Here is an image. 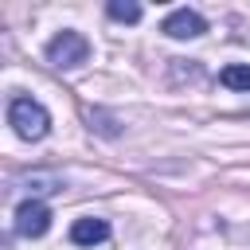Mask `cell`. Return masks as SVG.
Segmentation results:
<instances>
[{
    "instance_id": "1",
    "label": "cell",
    "mask_w": 250,
    "mask_h": 250,
    "mask_svg": "<svg viewBox=\"0 0 250 250\" xmlns=\"http://www.w3.org/2000/svg\"><path fill=\"white\" fill-rule=\"evenodd\" d=\"M8 125L16 129L20 141H43L51 129V113L35 102V98H12L8 105Z\"/></svg>"
},
{
    "instance_id": "2",
    "label": "cell",
    "mask_w": 250,
    "mask_h": 250,
    "mask_svg": "<svg viewBox=\"0 0 250 250\" xmlns=\"http://www.w3.org/2000/svg\"><path fill=\"white\" fill-rule=\"evenodd\" d=\"M90 59V43H86V35H78V31H59L51 43H47V62L55 66V70H74V66H82Z\"/></svg>"
},
{
    "instance_id": "3",
    "label": "cell",
    "mask_w": 250,
    "mask_h": 250,
    "mask_svg": "<svg viewBox=\"0 0 250 250\" xmlns=\"http://www.w3.org/2000/svg\"><path fill=\"white\" fill-rule=\"evenodd\" d=\"M47 227H51V211H47V203H39V199H23V203L16 207V234H23V238H39V234H47Z\"/></svg>"
},
{
    "instance_id": "4",
    "label": "cell",
    "mask_w": 250,
    "mask_h": 250,
    "mask_svg": "<svg viewBox=\"0 0 250 250\" xmlns=\"http://www.w3.org/2000/svg\"><path fill=\"white\" fill-rule=\"evenodd\" d=\"M160 31H164L168 39H195V35L207 31V20H203L199 12H191V8H176V12L164 16Z\"/></svg>"
},
{
    "instance_id": "5",
    "label": "cell",
    "mask_w": 250,
    "mask_h": 250,
    "mask_svg": "<svg viewBox=\"0 0 250 250\" xmlns=\"http://www.w3.org/2000/svg\"><path fill=\"white\" fill-rule=\"evenodd\" d=\"M109 238V223L105 219H94V215H82L70 223V242L74 246H98Z\"/></svg>"
},
{
    "instance_id": "6",
    "label": "cell",
    "mask_w": 250,
    "mask_h": 250,
    "mask_svg": "<svg viewBox=\"0 0 250 250\" xmlns=\"http://www.w3.org/2000/svg\"><path fill=\"white\" fill-rule=\"evenodd\" d=\"M219 82L227 90H250V62H227L219 70Z\"/></svg>"
},
{
    "instance_id": "7",
    "label": "cell",
    "mask_w": 250,
    "mask_h": 250,
    "mask_svg": "<svg viewBox=\"0 0 250 250\" xmlns=\"http://www.w3.org/2000/svg\"><path fill=\"white\" fill-rule=\"evenodd\" d=\"M105 12H109V20H117V23H137V20H141V4H133V0H109Z\"/></svg>"
},
{
    "instance_id": "8",
    "label": "cell",
    "mask_w": 250,
    "mask_h": 250,
    "mask_svg": "<svg viewBox=\"0 0 250 250\" xmlns=\"http://www.w3.org/2000/svg\"><path fill=\"white\" fill-rule=\"evenodd\" d=\"M27 191L31 195H51V191H62V180L55 172H35V176H27Z\"/></svg>"
},
{
    "instance_id": "9",
    "label": "cell",
    "mask_w": 250,
    "mask_h": 250,
    "mask_svg": "<svg viewBox=\"0 0 250 250\" xmlns=\"http://www.w3.org/2000/svg\"><path fill=\"white\" fill-rule=\"evenodd\" d=\"M90 129H98V133H105V137H117V133H121L117 121H113L109 113H102V109H90Z\"/></svg>"
}]
</instances>
